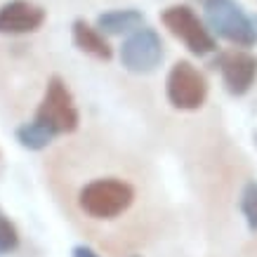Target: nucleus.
<instances>
[{
	"label": "nucleus",
	"mask_w": 257,
	"mask_h": 257,
	"mask_svg": "<svg viewBox=\"0 0 257 257\" xmlns=\"http://www.w3.org/2000/svg\"><path fill=\"white\" fill-rule=\"evenodd\" d=\"M140 201V189L133 179L118 172H97L80 182L73 191V208L87 224H116L130 217Z\"/></svg>",
	"instance_id": "nucleus-1"
},
{
	"label": "nucleus",
	"mask_w": 257,
	"mask_h": 257,
	"mask_svg": "<svg viewBox=\"0 0 257 257\" xmlns=\"http://www.w3.org/2000/svg\"><path fill=\"white\" fill-rule=\"evenodd\" d=\"M205 22L215 36L236 45L238 50H248L257 45V24L245 15V10L236 0H203Z\"/></svg>",
	"instance_id": "nucleus-2"
},
{
	"label": "nucleus",
	"mask_w": 257,
	"mask_h": 257,
	"mask_svg": "<svg viewBox=\"0 0 257 257\" xmlns=\"http://www.w3.org/2000/svg\"><path fill=\"white\" fill-rule=\"evenodd\" d=\"M33 120L40 125H45L50 133L59 137V135H71L78 130L80 125V113L78 106L73 101V94L66 87L59 76H52L47 80L45 94L40 99L38 109H36V116Z\"/></svg>",
	"instance_id": "nucleus-3"
},
{
	"label": "nucleus",
	"mask_w": 257,
	"mask_h": 257,
	"mask_svg": "<svg viewBox=\"0 0 257 257\" xmlns=\"http://www.w3.org/2000/svg\"><path fill=\"white\" fill-rule=\"evenodd\" d=\"M161 22L175 38H179L187 45L191 55L205 57L217 50L215 36L208 29V24L203 22L189 5H170V8H165L161 12Z\"/></svg>",
	"instance_id": "nucleus-4"
},
{
	"label": "nucleus",
	"mask_w": 257,
	"mask_h": 257,
	"mask_svg": "<svg viewBox=\"0 0 257 257\" xmlns=\"http://www.w3.org/2000/svg\"><path fill=\"white\" fill-rule=\"evenodd\" d=\"M165 94L175 109L179 111H196L205 104L208 97V80L201 71L196 69L191 62H179L172 64L168 80H165Z\"/></svg>",
	"instance_id": "nucleus-5"
},
{
	"label": "nucleus",
	"mask_w": 257,
	"mask_h": 257,
	"mask_svg": "<svg viewBox=\"0 0 257 257\" xmlns=\"http://www.w3.org/2000/svg\"><path fill=\"white\" fill-rule=\"evenodd\" d=\"M120 64L133 73H149L163 62V40L161 33L151 26H142L130 33L120 45Z\"/></svg>",
	"instance_id": "nucleus-6"
},
{
	"label": "nucleus",
	"mask_w": 257,
	"mask_h": 257,
	"mask_svg": "<svg viewBox=\"0 0 257 257\" xmlns=\"http://www.w3.org/2000/svg\"><path fill=\"white\" fill-rule=\"evenodd\" d=\"M226 90L234 97H243L257 80V57L248 50H224L215 59Z\"/></svg>",
	"instance_id": "nucleus-7"
},
{
	"label": "nucleus",
	"mask_w": 257,
	"mask_h": 257,
	"mask_svg": "<svg viewBox=\"0 0 257 257\" xmlns=\"http://www.w3.org/2000/svg\"><path fill=\"white\" fill-rule=\"evenodd\" d=\"M45 10L31 0H10L0 8V36L36 33L45 24Z\"/></svg>",
	"instance_id": "nucleus-8"
},
{
	"label": "nucleus",
	"mask_w": 257,
	"mask_h": 257,
	"mask_svg": "<svg viewBox=\"0 0 257 257\" xmlns=\"http://www.w3.org/2000/svg\"><path fill=\"white\" fill-rule=\"evenodd\" d=\"M71 33H73V43H76V47L83 50L85 55H92L94 59H99V62H111L113 47L109 45L106 36H104L97 26L87 24L85 19H76L73 26H71Z\"/></svg>",
	"instance_id": "nucleus-9"
},
{
	"label": "nucleus",
	"mask_w": 257,
	"mask_h": 257,
	"mask_svg": "<svg viewBox=\"0 0 257 257\" xmlns=\"http://www.w3.org/2000/svg\"><path fill=\"white\" fill-rule=\"evenodd\" d=\"M147 26L144 24V15L135 8H125V10H111L104 15L97 17V29L104 36H123V33H135L137 29Z\"/></svg>",
	"instance_id": "nucleus-10"
},
{
	"label": "nucleus",
	"mask_w": 257,
	"mask_h": 257,
	"mask_svg": "<svg viewBox=\"0 0 257 257\" xmlns=\"http://www.w3.org/2000/svg\"><path fill=\"white\" fill-rule=\"evenodd\" d=\"M15 137H17V142H19L24 149H29V151H43V149H47L57 140L45 125L36 123V120H29V123L19 125L15 130Z\"/></svg>",
	"instance_id": "nucleus-11"
},
{
	"label": "nucleus",
	"mask_w": 257,
	"mask_h": 257,
	"mask_svg": "<svg viewBox=\"0 0 257 257\" xmlns=\"http://www.w3.org/2000/svg\"><path fill=\"white\" fill-rule=\"evenodd\" d=\"M17 248H19V231H17L15 222L0 208V257L15 252Z\"/></svg>",
	"instance_id": "nucleus-12"
},
{
	"label": "nucleus",
	"mask_w": 257,
	"mask_h": 257,
	"mask_svg": "<svg viewBox=\"0 0 257 257\" xmlns=\"http://www.w3.org/2000/svg\"><path fill=\"white\" fill-rule=\"evenodd\" d=\"M241 212L250 231H257V182H248L241 191Z\"/></svg>",
	"instance_id": "nucleus-13"
},
{
	"label": "nucleus",
	"mask_w": 257,
	"mask_h": 257,
	"mask_svg": "<svg viewBox=\"0 0 257 257\" xmlns=\"http://www.w3.org/2000/svg\"><path fill=\"white\" fill-rule=\"evenodd\" d=\"M71 257H99V252L83 243V245H76V248L71 250Z\"/></svg>",
	"instance_id": "nucleus-14"
},
{
	"label": "nucleus",
	"mask_w": 257,
	"mask_h": 257,
	"mask_svg": "<svg viewBox=\"0 0 257 257\" xmlns=\"http://www.w3.org/2000/svg\"><path fill=\"white\" fill-rule=\"evenodd\" d=\"M130 257H142V255H130Z\"/></svg>",
	"instance_id": "nucleus-15"
},
{
	"label": "nucleus",
	"mask_w": 257,
	"mask_h": 257,
	"mask_svg": "<svg viewBox=\"0 0 257 257\" xmlns=\"http://www.w3.org/2000/svg\"><path fill=\"white\" fill-rule=\"evenodd\" d=\"M255 24H257V17H255Z\"/></svg>",
	"instance_id": "nucleus-16"
}]
</instances>
